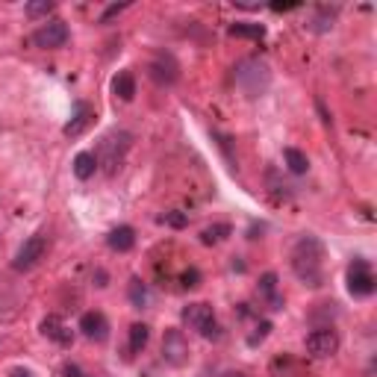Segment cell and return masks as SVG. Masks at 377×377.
Returning <instances> with one entry per match:
<instances>
[{
	"label": "cell",
	"mask_w": 377,
	"mask_h": 377,
	"mask_svg": "<svg viewBox=\"0 0 377 377\" xmlns=\"http://www.w3.org/2000/svg\"><path fill=\"white\" fill-rule=\"evenodd\" d=\"M292 271L304 286L319 289L324 283V245L315 236H301L292 247Z\"/></svg>",
	"instance_id": "1"
},
{
	"label": "cell",
	"mask_w": 377,
	"mask_h": 377,
	"mask_svg": "<svg viewBox=\"0 0 377 377\" xmlns=\"http://www.w3.org/2000/svg\"><path fill=\"white\" fill-rule=\"evenodd\" d=\"M271 83V71L269 65L260 62V59H242L236 65V86L242 88L247 97H260Z\"/></svg>",
	"instance_id": "2"
},
{
	"label": "cell",
	"mask_w": 377,
	"mask_h": 377,
	"mask_svg": "<svg viewBox=\"0 0 377 377\" xmlns=\"http://www.w3.org/2000/svg\"><path fill=\"white\" fill-rule=\"evenodd\" d=\"M183 321L195 333H201L204 339H221V324L215 321V313L210 304H188L183 310Z\"/></svg>",
	"instance_id": "3"
},
{
	"label": "cell",
	"mask_w": 377,
	"mask_h": 377,
	"mask_svg": "<svg viewBox=\"0 0 377 377\" xmlns=\"http://www.w3.org/2000/svg\"><path fill=\"white\" fill-rule=\"evenodd\" d=\"M162 360L168 365H174V369H183L188 363V342L183 330H177V327H168L165 336H162Z\"/></svg>",
	"instance_id": "4"
},
{
	"label": "cell",
	"mask_w": 377,
	"mask_h": 377,
	"mask_svg": "<svg viewBox=\"0 0 377 377\" xmlns=\"http://www.w3.org/2000/svg\"><path fill=\"white\" fill-rule=\"evenodd\" d=\"M348 292L354 297H369L374 292V274L369 260H354L348 265Z\"/></svg>",
	"instance_id": "5"
},
{
	"label": "cell",
	"mask_w": 377,
	"mask_h": 377,
	"mask_svg": "<svg viewBox=\"0 0 377 377\" xmlns=\"http://www.w3.org/2000/svg\"><path fill=\"white\" fill-rule=\"evenodd\" d=\"M47 251V239L42 233H36V236H29V239L18 247V254H15V263H12V269L15 271H29L33 265H38V260L45 256Z\"/></svg>",
	"instance_id": "6"
},
{
	"label": "cell",
	"mask_w": 377,
	"mask_h": 377,
	"mask_svg": "<svg viewBox=\"0 0 377 377\" xmlns=\"http://www.w3.org/2000/svg\"><path fill=\"white\" fill-rule=\"evenodd\" d=\"M306 351H310V356H315V360H327V356H333L339 351V336H336V330H330V327L313 330L306 336Z\"/></svg>",
	"instance_id": "7"
},
{
	"label": "cell",
	"mask_w": 377,
	"mask_h": 377,
	"mask_svg": "<svg viewBox=\"0 0 377 377\" xmlns=\"http://www.w3.org/2000/svg\"><path fill=\"white\" fill-rule=\"evenodd\" d=\"M127 147H130V133H109L104 138V145H101V154H104V165H106V171L112 174L118 165H121L124 160V154H127Z\"/></svg>",
	"instance_id": "8"
},
{
	"label": "cell",
	"mask_w": 377,
	"mask_h": 377,
	"mask_svg": "<svg viewBox=\"0 0 377 377\" xmlns=\"http://www.w3.org/2000/svg\"><path fill=\"white\" fill-rule=\"evenodd\" d=\"M65 42H68L65 21H47V24H42L33 33V45L36 47H45V51H51V47H62Z\"/></svg>",
	"instance_id": "9"
},
{
	"label": "cell",
	"mask_w": 377,
	"mask_h": 377,
	"mask_svg": "<svg viewBox=\"0 0 377 377\" xmlns=\"http://www.w3.org/2000/svg\"><path fill=\"white\" fill-rule=\"evenodd\" d=\"M80 330H83L86 339H92V342H106L109 339V321H106V315L97 313V310L83 313Z\"/></svg>",
	"instance_id": "10"
},
{
	"label": "cell",
	"mask_w": 377,
	"mask_h": 377,
	"mask_svg": "<svg viewBox=\"0 0 377 377\" xmlns=\"http://www.w3.org/2000/svg\"><path fill=\"white\" fill-rule=\"evenodd\" d=\"M42 333H45L51 342H56V345H71V342H74L71 327L59 319V315H47V319H42Z\"/></svg>",
	"instance_id": "11"
},
{
	"label": "cell",
	"mask_w": 377,
	"mask_h": 377,
	"mask_svg": "<svg viewBox=\"0 0 377 377\" xmlns=\"http://www.w3.org/2000/svg\"><path fill=\"white\" fill-rule=\"evenodd\" d=\"M151 77L156 83H165V86H171L177 77H180V68H177V62L168 53H160L154 59V65H151Z\"/></svg>",
	"instance_id": "12"
},
{
	"label": "cell",
	"mask_w": 377,
	"mask_h": 377,
	"mask_svg": "<svg viewBox=\"0 0 377 377\" xmlns=\"http://www.w3.org/2000/svg\"><path fill=\"white\" fill-rule=\"evenodd\" d=\"M92 118H95V109H92V106H88V104H77V106H74V118L65 124L62 133L71 136V138H74V136H83L86 127L92 124Z\"/></svg>",
	"instance_id": "13"
},
{
	"label": "cell",
	"mask_w": 377,
	"mask_h": 377,
	"mask_svg": "<svg viewBox=\"0 0 377 377\" xmlns=\"http://www.w3.org/2000/svg\"><path fill=\"white\" fill-rule=\"evenodd\" d=\"M106 245L112 247V251H118V254L133 251V245H136V230H133V227H127V224L115 227V230L106 236Z\"/></svg>",
	"instance_id": "14"
},
{
	"label": "cell",
	"mask_w": 377,
	"mask_h": 377,
	"mask_svg": "<svg viewBox=\"0 0 377 377\" xmlns=\"http://www.w3.org/2000/svg\"><path fill=\"white\" fill-rule=\"evenodd\" d=\"M112 92L118 101H124V104H130L133 97H136V77L130 71H121V74H115V80H112Z\"/></svg>",
	"instance_id": "15"
},
{
	"label": "cell",
	"mask_w": 377,
	"mask_h": 377,
	"mask_svg": "<svg viewBox=\"0 0 377 377\" xmlns=\"http://www.w3.org/2000/svg\"><path fill=\"white\" fill-rule=\"evenodd\" d=\"M260 295L271 304V310H283V297L277 295V274L274 271H265L260 277Z\"/></svg>",
	"instance_id": "16"
},
{
	"label": "cell",
	"mask_w": 377,
	"mask_h": 377,
	"mask_svg": "<svg viewBox=\"0 0 377 377\" xmlns=\"http://www.w3.org/2000/svg\"><path fill=\"white\" fill-rule=\"evenodd\" d=\"M95 171H97V156H95V154L83 151V154L74 156V174H77V180H88V177H95Z\"/></svg>",
	"instance_id": "17"
},
{
	"label": "cell",
	"mask_w": 377,
	"mask_h": 377,
	"mask_svg": "<svg viewBox=\"0 0 377 377\" xmlns=\"http://www.w3.org/2000/svg\"><path fill=\"white\" fill-rule=\"evenodd\" d=\"M283 160H286V165H289V171L292 174H306V168H310V160L297 151V147H286L283 151Z\"/></svg>",
	"instance_id": "18"
},
{
	"label": "cell",
	"mask_w": 377,
	"mask_h": 377,
	"mask_svg": "<svg viewBox=\"0 0 377 377\" xmlns=\"http://www.w3.org/2000/svg\"><path fill=\"white\" fill-rule=\"evenodd\" d=\"M230 36H236V38H260L265 36V27L263 24H247V21H239V24H233L230 27Z\"/></svg>",
	"instance_id": "19"
},
{
	"label": "cell",
	"mask_w": 377,
	"mask_h": 377,
	"mask_svg": "<svg viewBox=\"0 0 377 377\" xmlns=\"http://www.w3.org/2000/svg\"><path fill=\"white\" fill-rule=\"evenodd\" d=\"M147 339H151V327H147V324H133V327H130V351H133V354L145 351Z\"/></svg>",
	"instance_id": "20"
},
{
	"label": "cell",
	"mask_w": 377,
	"mask_h": 377,
	"mask_svg": "<svg viewBox=\"0 0 377 377\" xmlns=\"http://www.w3.org/2000/svg\"><path fill=\"white\" fill-rule=\"evenodd\" d=\"M230 233H233L230 224H212V227H206V230L201 233V242L204 245H218L221 239H227Z\"/></svg>",
	"instance_id": "21"
},
{
	"label": "cell",
	"mask_w": 377,
	"mask_h": 377,
	"mask_svg": "<svg viewBox=\"0 0 377 377\" xmlns=\"http://www.w3.org/2000/svg\"><path fill=\"white\" fill-rule=\"evenodd\" d=\"M147 297H151V295H147V286L138 280V277H133V280H130V304L136 306V310H145Z\"/></svg>",
	"instance_id": "22"
},
{
	"label": "cell",
	"mask_w": 377,
	"mask_h": 377,
	"mask_svg": "<svg viewBox=\"0 0 377 377\" xmlns=\"http://www.w3.org/2000/svg\"><path fill=\"white\" fill-rule=\"evenodd\" d=\"M47 12H53L51 0H36V3H27V15L29 18H38V15H47Z\"/></svg>",
	"instance_id": "23"
},
{
	"label": "cell",
	"mask_w": 377,
	"mask_h": 377,
	"mask_svg": "<svg viewBox=\"0 0 377 377\" xmlns=\"http://www.w3.org/2000/svg\"><path fill=\"white\" fill-rule=\"evenodd\" d=\"M269 333H271V321H260V324H256V333L247 336V345H251V348H256V345H260Z\"/></svg>",
	"instance_id": "24"
},
{
	"label": "cell",
	"mask_w": 377,
	"mask_h": 377,
	"mask_svg": "<svg viewBox=\"0 0 377 377\" xmlns=\"http://www.w3.org/2000/svg\"><path fill=\"white\" fill-rule=\"evenodd\" d=\"M162 221H165V224H171L174 230H183V227L188 224V218H186L183 212H177V210H174V212H165V215H162Z\"/></svg>",
	"instance_id": "25"
},
{
	"label": "cell",
	"mask_w": 377,
	"mask_h": 377,
	"mask_svg": "<svg viewBox=\"0 0 377 377\" xmlns=\"http://www.w3.org/2000/svg\"><path fill=\"white\" fill-rule=\"evenodd\" d=\"M183 289H195V286H201V271L197 269H188V271H183Z\"/></svg>",
	"instance_id": "26"
},
{
	"label": "cell",
	"mask_w": 377,
	"mask_h": 377,
	"mask_svg": "<svg viewBox=\"0 0 377 377\" xmlns=\"http://www.w3.org/2000/svg\"><path fill=\"white\" fill-rule=\"evenodd\" d=\"M315 33H327V29H333V15H319L313 24Z\"/></svg>",
	"instance_id": "27"
},
{
	"label": "cell",
	"mask_w": 377,
	"mask_h": 377,
	"mask_svg": "<svg viewBox=\"0 0 377 377\" xmlns=\"http://www.w3.org/2000/svg\"><path fill=\"white\" fill-rule=\"evenodd\" d=\"M62 377H88L80 365H74V363H65L62 365Z\"/></svg>",
	"instance_id": "28"
},
{
	"label": "cell",
	"mask_w": 377,
	"mask_h": 377,
	"mask_svg": "<svg viewBox=\"0 0 377 377\" xmlns=\"http://www.w3.org/2000/svg\"><path fill=\"white\" fill-rule=\"evenodd\" d=\"M124 9H127V3H115V6H109L106 12H104V18H101V21H109V18H115L118 12H124Z\"/></svg>",
	"instance_id": "29"
},
{
	"label": "cell",
	"mask_w": 377,
	"mask_h": 377,
	"mask_svg": "<svg viewBox=\"0 0 377 377\" xmlns=\"http://www.w3.org/2000/svg\"><path fill=\"white\" fill-rule=\"evenodd\" d=\"M274 12H289V9H297V3H271Z\"/></svg>",
	"instance_id": "30"
},
{
	"label": "cell",
	"mask_w": 377,
	"mask_h": 377,
	"mask_svg": "<svg viewBox=\"0 0 377 377\" xmlns=\"http://www.w3.org/2000/svg\"><path fill=\"white\" fill-rule=\"evenodd\" d=\"M12 377H36V374L29 372V369H15V372H12Z\"/></svg>",
	"instance_id": "31"
},
{
	"label": "cell",
	"mask_w": 377,
	"mask_h": 377,
	"mask_svg": "<svg viewBox=\"0 0 377 377\" xmlns=\"http://www.w3.org/2000/svg\"><path fill=\"white\" fill-rule=\"evenodd\" d=\"M224 377H245V374H239V372H227Z\"/></svg>",
	"instance_id": "32"
}]
</instances>
